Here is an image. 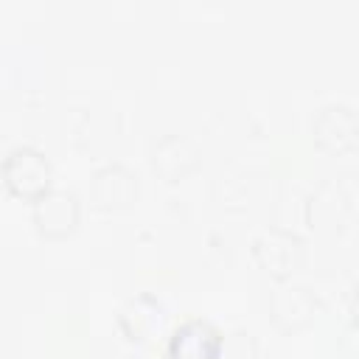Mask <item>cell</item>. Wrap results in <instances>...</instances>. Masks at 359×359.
<instances>
[{"label": "cell", "instance_id": "3", "mask_svg": "<svg viewBox=\"0 0 359 359\" xmlns=\"http://www.w3.org/2000/svg\"><path fill=\"white\" fill-rule=\"evenodd\" d=\"M79 219V205L70 191L48 188L34 199V222L45 236H65Z\"/></svg>", "mask_w": 359, "mask_h": 359}, {"label": "cell", "instance_id": "1", "mask_svg": "<svg viewBox=\"0 0 359 359\" xmlns=\"http://www.w3.org/2000/svg\"><path fill=\"white\" fill-rule=\"evenodd\" d=\"M3 180L17 196L36 199L50 185V165L42 157V151L31 146H17L3 160Z\"/></svg>", "mask_w": 359, "mask_h": 359}, {"label": "cell", "instance_id": "2", "mask_svg": "<svg viewBox=\"0 0 359 359\" xmlns=\"http://www.w3.org/2000/svg\"><path fill=\"white\" fill-rule=\"evenodd\" d=\"M222 337L208 320H185L180 328H174L165 359H216Z\"/></svg>", "mask_w": 359, "mask_h": 359}, {"label": "cell", "instance_id": "4", "mask_svg": "<svg viewBox=\"0 0 359 359\" xmlns=\"http://www.w3.org/2000/svg\"><path fill=\"white\" fill-rule=\"evenodd\" d=\"M163 320H165V309H163V303L154 294H137V297H132L121 309V314H118L121 331L129 339H135V342H146L154 334H160Z\"/></svg>", "mask_w": 359, "mask_h": 359}]
</instances>
